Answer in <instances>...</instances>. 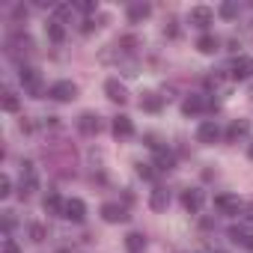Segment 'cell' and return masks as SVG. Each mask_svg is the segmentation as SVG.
I'll return each mask as SVG.
<instances>
[{
	"instance_id": "6da1fadb",
	"label": "cell",
	"mask_w": 253,
	"mask_h": 253,
	"mask_svg": "<svg viewBox=\"0 0 253 253\" xmlns=\"http://www.w3.org/2000/svg\"><path fill=\"white\" fill-rule=\"evenodd\" d=\"M33 191H39V173H36V167L30 161H24L21 164V188H18V194H21V200H30Z\"/></svg>"
},
{
	"instance_id": "7a4b0ae2",
	"label": "cell",
	"mask_w": 253,
	"mask_h": 253,
	"mask_svg": "<svg viewBox=\"0 0 253 253\" xmlns=\"http://www.w3.org/2000/svg\"><path fill=\"white\" fill-rule=\"evenodd\" d=\"M18 78H21V84H24V89L33 95V98H42V92H45V86H42V78H39V72L36 69H30V66H21V72H18Z\"/></svg>"
},
{
	"instance_id": "3957f363",
	"label": "cell",
	"mask_w": 253,
	"mask_h": 253,
	"mask_svg": "<svg viewBox=\"0 0 253 253\" xmlns=\"http://www.w3.org/2000/svg\"><path fill=\"white\" fill-rule=\"evenodd\" d=\"M48 95L54 101H72V98H78V86L72 81H57V84L48 86Z\"/></svg>"
},
{
	"instance_id": "277c9868",
	"label": "cell",
	"mask_w": 253,
	"mask_h": 253,
	"mask_svg": "<svg viewBox=\"0 0 253 253\" xmlns=\"http://www.w3.org/2000/svg\"><path fill=\"white\" fill-rule=\"evenodd\" d=\"M63 217H66V220H75V223H84V217H86V203L78 200V197L66 200V206H63Z\"/></svg>"
},
{
	"instance_id": "5b68a950",
	"label": "cell",
	"mask_w": 253,
	"mask_h": 253,
	"mask_svg": "<svg viewBox=\"0 0 253 253\" xmlns=\"http://www.w3.org/2000/svg\"><path fill=\"white\" fill-rule=\"evenodd\" d=\"M78 131L86 134V137H95V134L101 131V119H98L95 113H81V116H78Z\"/></svg>"
},
{
	"instance_id": "8992f818",
	"label": "cell",
	"mask_w": 253,
	"mask_h": 253,
	"mask_svg": "<svg viewBox=\"0 0 253 253\" xmlns=\"http://www.w3.org/2000/svg\"><path fill=\"white\" fill-rule=\"evenodd\" d=\"M229 75H232L235 81H247V78H253V60H250V57H235L232 66H229Z\"/></svg>"
},
{
	"instance_id": "52a82bcc",
	"label": "cell",
	"mask_w": 253,
	"mask_h": 253,
	"mask_svg": "<svg viewBox=\"0 0 253 253\" xmlns=\"http://www.w3.org/2000/svg\"><path fill=\"white\" fill-rule=\"evenodd\" d=\"M101 217H104V223H125L128 220V211H125L122 206H116V203H104L101 206Z\"/></svg>"
},
{
	"instance_id": "ba28073f",
	"label": "cell",
	"mask_w": 253,
	"mask_h": 253,
	"mask_svg": "<svg viewBox=\"0 0 253 253\" xmlns=\"http://www.w3.org/2000/svg\"><path fill=\"white\" fill-rule=\"evenodd\" d=\"M217 137H220V128H217L214 119L200 122V128H197V140H200V143H214Z\"/></svg>"
},
{
	"instance_id": "9c48e42d",
	"label": "cell",
	"mask_w": 253,
	"mask_h": 253,
	"mask_svg": "<svg viewBox=\"0 0 253 253\" xmlns=\"http://www.w3.org/2000/svg\"><path fill=\"white\" fill-rule=\"evenodd\" d=\"M229 238H232L235 244H241V247L253 250V229H250V226H244V223H238V226H229Z\"/></svg>"
},
{
	"instance_id": "30bf717a",
	"label": "cell",
	"mask_w": 253,
	"mask_h": 253,
	"mask_svg": "<svg viewBox=\"0 0 253 253\" xmlns=\"http://www.w3.org/2000/svg\"><path fill=\"white\" fill-rule=\"evenodd\" d=\"M113 137H116V140L134 137V122H131L128 116H116V119H113Z\"/></svg>"
},
{
	"instance_id": "8fae6325",
	"label": "cell",
	"mask_w": 253,
	"mask_h": 253,
	"mask_svg": "<svg viewBox=\"0 0 253 253\" xmlns=\"http://www.w3.org/2000/svg\"><path fill=\"white\" fill-rule=\"evenodd\" d=\"M214 206H217L223 214H238V211H241V200L232 197V194H217V197H214Z\"/></svg>"
},
{
	"instance_id": "7c38bea8",
	"label": "cell",
	"mask_w": 253,
	"mask_h": 253,
	"mask_svg": "<svg viewBox=\"0 0 253 253\" xmlns=\"http://www.w3.org/2000/svg\"><path fill=\"white\" fill-rule=\"evenodd\" d=\"M188 18H191V24H194V27H209V24L214 21V12H211L209 6H194Z\"/></svg>"
},
{
	"instance_id": "4fadbf2b",
	"label": "cell",
	"mask_w": 253,
	"mask_h": 253,
	"mask_svg": "<svg viewBox=\"0 0 253 253\" xmlns=\"http://www.w3.org/2000/svg\"><path fill=\"white\" fill-rule=\"evenodd\" d=\"M182 206H185L188 211H200V209H203V191H200V188L182 191Z\"/></svg>"
},
{
	"instance_id": "5bb4252c",
	"label": "cell",
	"mask_w": 253,
	"mask_h": 253,
	"mask_svg": "<svg viewBox=\"0 0 253 253\" xmlns=\"http://www.w3.org/2000/svg\"><path fill=\"white\" fill-rule=\"evenodd\" d=\"M104 92H107V98H110V101H119V104H125V98H128V95H125V86H122L116 78L104 81Z\"/></svg>"
},
{
	"instance_id": "9a60e30c",
	"label": "cell",
	"mask_w": 253,
	"mask_h": 253,
	"mask_svg": "<svg viewBox=\"0 0 253 253\" xmlns=\"http://www.w3.org/2000/svg\"><path fill=\"white\" fill-rule=\"evenodd\" d=\"M206 107H211V104H209L203 95H188V98L182 101V113H188V116H191V113H203Z\"/></svg>"
},
{
	"instance_id": "2e32d148",
	"label": "cell",
	"mask_w": 253,
	"mask_h": 253,
	"mask_svg": "<svg viewBox=\"0 0 253 253\" xmlns=\"http://www.w3.org/2000/svg\"><path fill=\"white\" fill-rule=\"evenodd\" d=\"M149 206H152L155 211H164V209L170 206V191H167V188H152V194H149Z\"/></svg>"
},
{
	"instance_id": "e0dca14e",
	"label": "cell",
	"mask_w": 253,
	"mask_h": 253,
	"mask_svg": "<svg viewBox=\"0 0 253 253\" xmlns=\"http://www.w3.org/2000/svg\"><path fill=\"white\" fill-rule=\"evenodd\" d=\"M140 107H143V110H149V113H158V110L164 107V95H158V92H143Z\"/></svg>"
},
{
	"instance_id": "ac0fdd59",
	"label": "cell",
	"mask_w": 253,
	"mask_h": 253,
	"mask_svg": "<svg viewBox=\"0 0 253 253\" xmlns=\"http://www.w3.org/2000/svg\"><path fill=\"white\" fill-rule=\"evenodd\" d=\"M143 247H146V235L143 232H128L125 235V250L128 253H143Z\"/></svg>"
},
{
	"instance_id": "d6986e66",
	"label": "cell",
	"mask_w": 253,
	"mask_h": 253,
	"mask_svg": "<svg viewBox=\"0 0 253 253\" xmlns=\"http://www.w3.org/2000/svg\"><path fill=\"white\" fill-rule=\"evenodd\" d=\"M247 131H250V122H247V119H235V122L229 125V131H226V140H229V143H235V140H238V137H244Z\"/></svg>"
},
{
	"instance_id": "ffe728a7",
	"label": "cell",
	"mask_w": 253,
	"mask_h": 253,
	"mask_svg": "<svg viewBox=\"0 0 253 253\" xmlns=\"http://www.w3.org/2000/svg\"><path fill=\"white\" fill-rule=\"evenodd\" d=\"M149 12H152V6H149V3H131V6H128V21H131V24H137V21L149 18Z\"/></svg>"
},
{
	"instance_id": "44dd1931",
	"label": "cell",
	"mask_w": 253,
	"mask_h": 253,
	"mask_svg": "<svg viewBox=\"0 0 253 253\" xmlns=\"http://www.w3.org/2000/svg\"><path fill=\"white\" fill-rule=\"evenodd\" d=\"M63 206H66V200H63L57 191H51V194L45 197V211H51V214H60V217H63Z\"/></svg>"
},
{
	"instance_id": "7402d4cb",
	"label": "cell",
	"mask_w": 253,
	"mask_h": 253,
	"mask_svg": "<svg viewBox=\"0 0 253 253\" xmlns=\"http://www.w3.org/2000/svg\"><path fill=\"white\" fill-rule=\"evenodd\" d=\"M155 167H158V170H173V167H176V155L167 152V149H158V152H155Z\"/></svg>"
},
{
	"instance_id": "603a6c76",
	"label": "cell",
	"mask_w": 253,
	"mask_h": 253,
	"mask_svg": "<svg viewBox=\"0 0 253 253\" xmlns=\"http://www.w3.org/2000/svg\"><path fill=\"white\" fill-rule=\"evenodd\" d=\"M197 48H200L203 54H214V51H217V36H211V33H203V36L197 39Z\"/></svg>"
},
{
	"instance_id": "cb8c5ba5",
	"label": "cell",
	"mask_w": 253,
	"mask_h": 253,
	"mask_svg": "<svg viewBox=\"0 0 253 253\" xmlns=\"http://www.w3.org/2000/svg\"><path fill=\"white\" fill-rule=\"evenodd\" d=\"M48 39H51V42H57V45L66 39V30H63V24H60L57 18H54V21H48Z\"/></svg>"
},
{
	"instance_id": "d4e9b609",
	"label": "cell",
	"mask_w": 253,
	"mask_h": 253,
	"mask_svg": "<svg viewBox=\"0 0 253 253\" xmlns=\"http://www.w3.org/2000/svg\"><path fill=\"white\" fill-rule=\"evenodd\" d=\"M9 45H12V51H30V48H33V39H30V36L15 33V36L9 39Z\"/></svg>"
},
{
	"instance_id": "484cf974",
	"label": "cell",
	"mask_w": 253,
	"mask_h": 253,
	"mask_svg": "<svg viewBox=\"0 0 253 253\" xmlns=\"http://www.w3.org/2000/svg\"><path fill=\"white\" fill-rule=\"evenodd\" d=\"M217 15H220V18H226V21H232V18L238 15V3H220Z\"/></svg>"
},
{
	"instance_id": "4316f807",
	"label": "cell",
	"mask_w": 253,
	"mask_h": 253,
	"mask_svg": "<svg viewBox=\"0 0 253 253\" xmlns=\"http://www.w3.org/2000/svg\"><path fill=\"white\" fill-rule=\"evenodd\" d=\"M3 110H9V113H15V110H18V95H15L12 89H6V92H3Z\"/></svg>"
},
{
	"instance_id": "83f0119b",
	"label": "cell",
	"mask_w": 253,
	"mask_h": 253,
	"mask_svg": "<svg viewBox=\"0 0 253 253\" xmlns=\"http://www.w3.org/2000/svg\"><path fill=\"white\" fill-rule=\"evenodd\" d=\"M30 238L39 244V241H45V238H48V229H45L42 223H30Z\"/></svg>"
},
{
	"instance_id": "f1b7e54d",
	"label": "cell",
	"mask_w": 253,
	"mask_h": 253,
	"mask_svg": "<svg viewBox=\"0 0 253 253\" xmlns=\"http://www.w3.org/2000/svg\"><path fill=\"white\" fill-rule=\"evenodd\" d=\"M9 194H12V182H9V176H0V197L6 200Z\"/></svg>"
},
{
	"instance_id": "f546056e",
	"label": "cell",
	"mask_w": 253,
	"mask_h": 253,
	"mask_svg": "<svg viewBox=\"0 0 253 253\" xmlns=\"http://www.w3.org/2000/svg\"><path fill=\"white\" fill-rule=\"evenodd\" d=\"M152 167H155V164H137V176H140V179H152V176H155Z\"/></svg>"
},
{
	"instance_id": "4dcf8cb0",
	"label": "cell",
	"mask_w": 253,
	"mask_h": 253,
	"mask_svg": "<svg viewBox=\"0 0 253 253\" xmlns=\"http://www.w3.org/2000/svg\"><path fill=\"white\" fill-rule=\"evenodd\" d=\"M3 253H21V247L12 238H3Z\"/></svg>"
},
{
	"instance_id": "1f68e13d",
	"label": "cell",
	"mask_w": 253,
	"mask_h": 253,
	"mask_svg": "<svg viewBox=\"0 0 253 253\" xmlns=\"http://www.w3.org/2000/svg\"><path fill=\"white\" fill-rule=\"evenodd\" d=\"M15 226V217H12V211H3V232H9Z\"/></svg>"
},
{
	"instance_id": "d6a6232c",
	"label": "cell",
	"mask_w": 253,
	"mask_h": 253,
	"mask_svg": "<svg viewBox=\"0 0 253 253\" xmlns=\"http://www.w3.org/2000/svg\"><path fill=\"white\" fill-rule=\"evenodd\" d=\"M78 9H81V12H92V9H95V3H92V0H81Z\"/></svg>"
},
{
	"instance_id": "836d02e7",
	"label": "cell",
	"mask_w": 253,
	"mask_h": 253,
	"mask_svg": "<svg viewBox=\"0 0 253 253\" xmlns=\"http://www.w3.org/2000/svg\"><path fill=\"white\" fill-rule=\"evenodd\" d=\"M12 15H15V18H27V9H24V6H15V12H12Z\"/></svg>"
},
{
	"instance_id": "e575fe53",
	"label": "cell",
	"mask_w": 253,
	"mask_h": 253,
	"mask_svg": "<svg viewBox=\"0 0 253 253\" xmlns=\"http://www.w3.org/2000/svg\"><path fill=\"white\" fill-rule=\"evenodd\" d=\"M92 27H95V21H84V27H81V30H84V33H92Z\"/></svg>"
},
{
	"instance_id": "d590c367",
	"label": "cell",
	"mask_w": 253,
	"mask_h": 253,
	"mask_svg": "<svg viewBox=\"0 0 253 253\" xmlns=\"http://www.w3.org/2000/svg\"><path fill=\"white\" fill-rule=\"evenodd\" d=\"M247 155H250V158H253V143H250V149H247Z\"/></svg>"
},
{
	"instance_id": "8d00e7d4",
	"label": "cell",
	"mask_w": 253,
	"mask_h": 253,
	"mask_svg": "<svg viewBox=\"0 0 253 253\" xmlns=\"http://www.w3.org/2000/svg\"><path fill=\"white\" fill-rule=\"evenodd\" d=\"M214 253H223V250H214Z\"/></svg>"
}]
</instances>
